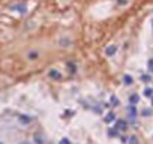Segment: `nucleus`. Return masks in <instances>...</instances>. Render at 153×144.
<instances>
[{"label":"nucleus","instance_id":"nucleus-16","mask_svg":"<svg viewBox=\"0 0 153 144\" xmlns=\"http://www.w3.org/2000/svg\"><path fill=\"white\" fill-rule=\"evenodd\" d=\"M152 102H153V96H152Z\"/></svg>","mask_w":153,"mask_h":144},{"label":"nucleus","instance_id":"nucleus-9","mask_svg":"<svg viewBox=\"0 0 153 144\" xmlns=\"http://www.w3.org/2000/svg\"><path fill=\"white\" fill-rule=\"evenodd\" d=\"M123 80H125V84H126V86H131V84H132V77H131V75H125Z\"/></svg>","mask_w":153,"mask_h":144},{"label":"nucleus","instance_id":"nucleus-3","mask_svg":"<svg viewBox=\"0 0 153 144\" xmlns=\"http://www.w3.org/2000/svg\"><path fill=\"white\" fill-rule=\"evenodd\" d=\"M129 102H131L132 105L138 104V102H140V96H138V95H131V98H129Z\"/></svg>","mask_w":153,"mask_h":144},{"label":"nucleus","instance_id":"nucleus-17","mask_svg":"<svg viewBox=\"0 0 153 144\" xmlns=\"http://www.w3.org/2000/svg\"><path fill=\"white\" fill-rule=\"evenodd\" d=\"M0 144H3V143H2V141H0Z\"/></svg>","mask_w":153,"mask_h":144},{"label":"nucleus","instance_id":"nucleus-15","mask_svg":"<svg viewBox=\"0 0 153 144\" xmlns=\"http://www.w3.org/2000/svg\"><path fill=\"white\" fill-rule=\"evenodd\" d=\"M20 144H32V143H27V141H23V143H20Z\"/></svg>","mask_w":153,"mask_h":144},{"label":"nucleus","instance_id":"nucleus-11","mask_svg":"<svg viewBox=\"0 0 153 144\" xmlns=\"http://www.w3.org/2000/svg\"><path fill=\"white\" fill-rule=\"evenodd\" d=\"M30 122V117L27 116H21V123H29Z\"/></svg>","mask_w":153,"mask_h":144},{"label":"nucleus","instance_id":"nucleus-10","mask_svg":"<svg viewBox=\"0 0 153 144\" xmlns=\"http://www.w3.org/2000/svg\"><path fill=\"white\" fill-rule=\"evenodd\" d=\"M144 95H146L147 98H152V96H153V90H152V89H144Z\"/></svg>","mask_w":153,"mask_h":144},{"label":"nucleus","instance_id":"nucleus-12","mask_svg":"<svg viewBox=\"0 0 153 144\" xmlns=\"http://www.w3.org/2000/svg\"><path fill=\"white\" fill-rule=\"evenodd\" d=\"M59 144H71V141H69V140H68V138H62V140H60V143H59Z\"/></svg>","mask_w":153,"mask_h":144},{"label":"nucleus","instance_id":"nucleus-6","mask_svg":"<svg viewBox=\"0 0 153 144\" xmlns=\"http://www.w3.org/2000/svg\"><path fill=\"white\" fill-rule=\"evenodd\" d=\"M48 74H50V77H51V78H54V80L60 78V74H59V72H57L56 69H51V71L48 72Z\"/></svg>","mask_w":153,"mask_h":144},{"label":"nucleus","instance_id":"nucleus-1","mask_svg":"<svg viewBox=\"0 0 153 144\" xmlns=\"http://www.w3.org/2000/svg\"><path fill=\"white\" fill-rule=\"evenodd\" d=\"M123 143H128V144H138V138L137 137H128V138H122Z\"/></svg>","mask_w":153,"mask_h":144},{"label":"nucleus","instance_id":"nucleus-7","mask_svg":"<svg viewBox=\"0 0 153 144\" xmlns=\"http://www.w3.org/2000/svg\"><path fill=\"white\" fill-rule=\"evenodd\" d=\"M116 51H117V48H116V47H113V45H111V47H108V48H107V51H105V53H107V54H108V56H113V54H114V53H116Z\"/></svg>","mask_w":153,"mask_h":144},{"label":"nucleus","instance_id":"nucleus-13","mask_svg":"<svg viewBox=\"0 0 153 144\" xmlns=\"http://www.w3.org/2000/svg\"><path fill=\"white\" fill-rule=\"evenodd\" d=\"M116 132H117L116 129H110V131H108V134H110V137H116V135H117Z\"/></svg>","mask_w":153,"mask_h":144},{"label":"nucleus","instance_id":"nucleus-2","mask_svg":"<svg viewBox=\"0 0 153 144\" xmlns=\"http://www.w3.org/2000/svg\"><path fill=\"white\" fill-rule=\"evenodd\" d=\"M12 9H14V11H18L20 14H24V12L27 11L26 5H15V6H12Z\"/></svg>","mask_w":153,"mask_h":144},{"label":"nucleus","instance_id":"nucleus-4","mask_svg":"<svg viewBox=\"0 0 153 144\" xmlns=\"http://www.w3.org/2000/svg\"><path fill=\"white\" fill-rule=\"evenodd\" d=\"M114 119H116V114H114V113H108V114L105 116V122H107V123L114 122Z\"/></svg>","mask_w":153,"mask_h":144},{"label":"nucleus","instance_id":"nucleus-5","mask_svg":"<svg viewBox=\"0 0 153 144\" xmlns=\"http://www.w3.org/2000/svg\"><path fill=\"white\" fill-rule=\"evenodd\" d=\"M116 128H117L119 131H125V129H126V122L119 120V122H117V125H116Z\"/></svg>","mask_w":153,"mask_h":144},{"label":"nucleus","instance_id":"nucleus-8","mask_svg":"<svg viewBox=\"0 0 153 144\" xmlns=\"http://www.w3.org/2000/svg\"><path fill=\"white\" fill-rule=\"evenodd\" d=\"M128 113H129L132 117H135V116H137V108H135L134 105H131V107H129V110H128Z\"/></svg>","mask_w":153,"mask_h":144},{"label":"nucleus","instance_id":"nucleus-14","mask_svg":"<svg viewBox=\"0 0 153 144\" xmlns=\"http://www.w3.org/2000/svg\"><path fill=\"white\" fill-rule=\"evenodd\" d=\"M141 78H143V81H150V77L149 75H143Z\"/></svg>","mask_w":153,"mask_h":144}]
</instances>
